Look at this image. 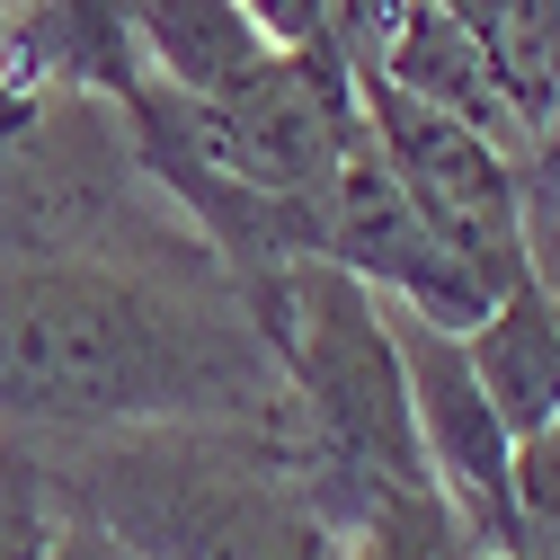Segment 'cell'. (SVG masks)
I'll return each mask as SVG.
<instances>
[{"mask_svg": "<svg viewBox=\"0 0 560 560\" xmlns=\"http://www.w3.org/2000/svg\"><path fill=\"white\" fill-rule=\"evenodd\" d=\"M125 428H285V374L223 258H0V436Z\"/></svg>", "mask_w": 560, "mask_h": 560, "instance_id": "6da1fadb", "label": "cell"}, {"mask_svg": "<svg viewBox=\"0 0 560 560\" xmlns=\"http://www.w3.org/2000/svg\"><path fill=\"white\" fill-rule=\"evenodd\" d=\"M36 471L133 560H347L285 428L19 436Z\"/></svg>", "mask_w": 560, "mask_h": 560, "instance_id": "7a4b0ae2", "label": "cell"}, {"mask_svg": "<svg viewBox=\"0 0 560 560\" xmlns=\"http://www.w3.org/2000/svg\"><path fill=\"white\" fill-rule=\"evenodd\" d=\"M357 107H365V133H374L383 170L428 214V232L489 294H508L525 276V161L508 143H489L480 125H463V116H445L428 98H400L374 72H357Z\"/></svg>", "mask_w": 560, "mask_h": 560, "instance_id": "3957f363", "label": "cell"}, {"mask_svg": "<svg viewBox=\"0 0 560 560\" xmlns=\"http://www.w3.org/2000/svg\"><path fill=\"white\" fill-rule=\"evenodd\" d=\"M392 347H400V374H409V428H418L436 499L471 525V542L489 560H516V436L489 409V392H480V374L463 357V329L392 312Z\"/></svg>", "mask_w": 560, "mask_h": 560, "instance_id": "277c9868", "label": "cell"}, {"mask_svg": "<svg viewBox=\"0 0 560 560\" xmlns=\"http://www.w3.org/2000/svg\"><path fill=\"white\" fill-rule=\"evenodd\" d=\"M320 258L347 267L357 285H374L392 312H418V320H436V329H471L489 303H499V294H489L480 276L428 232V214L400 196V178H392L383 152H374V133L338 161V178H329V196H320Z\"/></svg>", "mask_w": 560, "mask_h": 560, "instance_id": "5b68a950", "label": "cell"}, {"mask_svg": "<svg viewBox=\"0 0 560 560\" xmlns=\"http://www.w3.org/2000/svg\"><path fill=\"white\" fill-rule=\"evenodd\" d=\"M125 27H133L143 72L178 98H232L285 54L241 0H125Z\"/></svg>", "mask_w": 560, "mask_h": 560, "instance_id": "8992f818", "label": "cell"}, {"mask_svg": "<svg viewBox=\"0 0 560 560\" xmlns=\"http://www.w3.org/2000/svg\"><path fill=\"white\" fill-rule=\"evenodd\" d=\"M463 357H471L489 409L508 418L516 445L560 418V303L534 285V276H516V285L463 329Z\"/></svg>", "mask_w": 560, "mask_h": 560, "instance_id": "52a82bcc", "label": "cell"}, {"mask_svg": "<svg viewBox=\"0 0 560 560\" xmlns=\"http://www.w3.org/2000/svg\"><path fill=\"white\" fill-rule=\"evenodd\" d=\"M27 463H36V454H27ZM45 489H54V480H45ZM45 560H133V551H125L98 516H81V508L54 489V542H45Z\"/></svg>", "mask_w": 560, "mask_h": 560, "instance_id": "ba28073f", "label": "cell"}, {"mask_svg": "<svg viewBox=\"0 0 560 560\" xmlns=\"http://www.w3.org/2000/svg\"><path fill=\"white\" fill-rule=\"evenodd\" d=\"M27 10H36V0H0V54H10V36L27 27Z\"/></svg>", "mask_w": 560, "mask_h": 560, "instance_id": "9c48e42d", "label": "cell"}]
</instances>
